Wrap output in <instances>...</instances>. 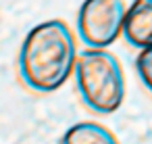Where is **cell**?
<instances>
[{
    "label": "cell",
    "mask_w": 152,
    "mask_h": 144,
    "mask_svg": "<svg viewBox=\"0 0 152 144\" xmlns=\"http://www.w3.org/2000/svg\"><path fill=\"white\" fill-rule=\"evenodd\" d=\"M123 0H83L77 11V38L86 48H108L123 36Z\"/></svg>",
    "instance_id": "cell-3"
},
{
    "label": "cell",
    "mask_w": 152,
    "mask_h": 144,
    "mask_svg": "<svg viewBox=\"0 0 152 144\" xmlns=\"http://www.w3.org/2000/svg\"><path fill=\"white\" fill-rule=\"evenodd\" d=\"M75 88L96 115H113L125 100V73L119 59L106 48H83L75 63Z\"/></svg>",
    "instance_id": "cell-2"
},
{
    "label": "cell",
    "mask_w": 152,
    "mask_h": 144,
    "mask_svg": "<svg viewBox=\"0 0 152 144\" xmlns=\"http://www.w3.org/2000/svg\"><path fill=\"white\" fill-rule=\"evenodd\" d=\"M135 71H137V77L144 84V88L152 94V46H148V48L137 52V57H135Z\"/></svg>",
    "instance_id": "cell-6"
},
{
    "label": "cell",
    "mask_w": 152,
    "mask_h": 144,
    "mask_svg": "<svg viewBox=\"0 0 152 144\" xmlns=\"http://www.w3.org/2000/svg\"><path fill=\"white\" fill-rule=\"evenodd\" d=\"M77 42L63 19H48L27 32L17 54L19 77L31 92L50 94L63 88L75 71Z\"/></svg>",
    "instance_id": "cell-1"
},
{
    "label": "cell",
    "mask_w": 152,
    "mask_h": 144,
    "mask_svg": "<svg viewBox=\"0 0 152 144\" xmlns=\"http://www.w3.org/2000/svg\"><path fill=\"white\" fill-rule=\"evenodd\" d=\"M123 38L135 50L152 46V0H133L127 7Z\"/></svg>",
    "instance_id": "cell-4"
},
{
    "label": "cell",
    "mask_w": 152,
    "mask_h": 144,
    "mask_svg": "<svg viewBox=\"0 0 152 144\" xmlns=\"http://www.w3.org/2000/svg\"><path fill=\"white\" fill-rule=\"evenodd\" d=\"M61 144H119V140L102 123L79 121L67 127V132L61 138Z\"/></svg>",
    "instance_id": "cell-5"
}]
</instances>
